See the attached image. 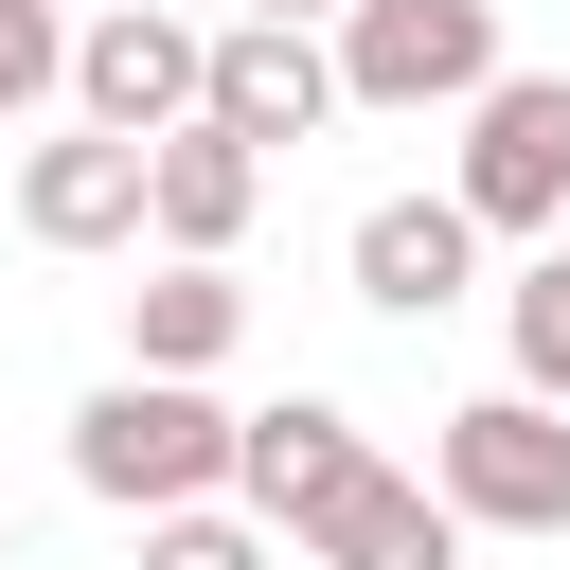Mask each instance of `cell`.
Listing matches in <instances>:
<instances>
[{
  "label": "cell",
  "mask_w": 570,
  "mask_h": 570,
  "mask_svg": "<svg viewBox=\"0 0 570 570\" xmlns=\"http://www.w3.org/2000/svg\"><path fill=\"white\" fill-rule=\"evenodd\" d=\"M71 481H89L107 517H160V499H214V481H232V410H214L196 374H107V392L71 410Z\"/></svg>",
  "instance_id": "6da1fadb"
},
{
  "label": "cell",
  "mask_w": 570,
  "mask_h": 570,
  "mask_svg": "<svg viewBox=\"0 0 570 570\" xmlns=\"http://www.w3.org/2000/svg\"><path fill=\"white\" fill-rule=\"evenodd\" d=\"M428 499L463 517V534H570V410L552 392H463L445 428H428Z\"/></svg>",
  "instance_id": "7a4b0ae2"
},
{
  "label": "cell",
  "mask_w": 570,
  "mask_h": 570,
  "mask_svg": "<svg viewBox=\"0 0 570 570\" xmlns=\"http://www.w3.org/2000/svg\"><path fill=\"white\" fill-rule=\"evenodd\" d=\"M445 196H463L481 232H552V214H570V71H481Z\"/></svg>",
  "instance_id": "3957f363"
},
{
  "label": "cell",
  "mask_w": 570,
  "mask_h": 570,
  "mask_svg": "<svg viewBox=\"0 0 570 570\" xmlns=\"http://www.w3.org/2000/svg\"><path fill=\"white\" fill-rule=\"evenodd\" d=\"M338 107H463L499 71V0H338Z\"/></svg>",
  "instance_id": "277c9868"
},
{
  "label": "cell",
  "mask_w": 570,
  "mask_h": 570,
  "mask_svg": "<svg viewBox=\"0 0 570 570\" xmlns=\"http://www.w3.org/2000/svg\"><path fill=\"white\" fill-rule=\"evenodd\" d=\"M285 552H303V570H463V517H445L410 463L356 445V463H321V481L285 499Z\"/></svg>",
  "instance_id": "5b68a950"
},
{
  "label": "cell",
  "mask_w": 570,
  "mask_h": 570,
  "mask_svg": "<svg viewBox=\"0 0 570 570\" xmlns=\"http://www.w3.org/2000/svg\"><path fill=\"white\" fill-rule=\"evenodd\" d=\"M196 125H232L249 160H267V142H321V125H338V53H321L303 18H232V36L196 53Z\"/></svg>",
  "instance_id": "8992f818"
},
{
  "label": "cell",
  "mask_w": 570,
  "mask_h": 570,
  "mask_svg": "<svg viewBox=\"0 0 570 570\" xmlns=\"http://www.w3.org/2000/svg\"><path fill=\"white\" fill-rule=\"evenodd\" d=\"M196 53H214L196 18L125 0V18H89V36H71V71H53V89H71L107 142H160V125H196Z\"/></svg>",
  "instance_id": "52a82bcc"
},
{
  "label": "cell",
  "mask_w": 570,
  "mask_h": 570,
  "mask_svg": "<svg viewBox=\"0 0 570 570\" xmlns=\"http://www.w3.org/2000/svg\"><path fill=\"white\" fill-rule=\"evenodd\" d=\"M463 285H481V214L463 196H374L356 214V303L374 321H445Z\"/></svg>",
  "instance_id": "ba28073f"
},
{
  "label": "cell",
  "mask_w": 570,
  "mask_h": 570,
  "mask_svg": "<svg viewBox=\"0 0 570 570\" xmlns=\"http://www.w3.org/2000/svg\"><path fill=\"white\" fill-rule=\"evenodd\" d=\"M249 214H267V160H249L232 125H160V142H142V232H160V249H214V267H232Z\"/></svg>",
  "instance_id": "9c48e42d"
},
{
  "label": "cell",
  "mask_w": 570,
  "mask_h": 570,
  "mask_svg": "<svg viewBox=\"0 0 570 570\" xmlns=\"http://www.w3.org/2000/svg\"><path fill=\"white\" fill-rule=\"evenodd\" d=\"M18 232H36V249H125V232H142V142H107V125L36 142V160H18Z\"/></svg>",
  "instance_id": "30bf717a"
},
{
  "label": "cell",
  "mask_w": 570,
  "mask_h": 570,
  "mask_svg": "<svg viewBox=\"0 0 570 570\" xmlns=\"http://www.w3.org/2000/svg\"><path fill=\"white\" fill-rule=\"evenodd\" d=\"M249 338V285L214 267V249H160L142 285H125V374H214Z\"/></svg>",
  "instance_id": "8fae6325"
},
{
  "label": "cell",
  "mask_w": 570,
  "mask_h": 570,
  "mask_svg": "<svg viewBox=\"0 0 570 570\" xmlns=\"http://www.w3.org/2000/svg\"><path fill=\"white\" fill-rule=\"evenodd\" d=\"M321 463H356V410L338 392H285V410H232V499L285 534V499L321 481Z\"/></svg>",
  "instance_id": "7c38bea8"
},
{
  "label": "cell",
  "mask_w": 570,
  "mask_h": 570,
  "mask_svg": "<svg viewBox=\"0 0 570 570\" xmlns=\"http://www.w3.org/2000/svg\"><path fill=\"white\" fill-rule=\"evenodd\" d=\"M499 321H517V392H552V410H570V232L517 267V303H499Z\"/></svg>",
  "instance_id": "4fadbf2b"
},
{
  "label": "cell",
  "mask_w": 570,
  "mask_h": 570,
  "mask_svg": "<svg viewBox=\"0 0 570 570\" xmlns=\"http://www.w3.org/2000/svg\"><path fill=\"white\" fill-rule=\"evenodd\" d=\"M142 570H285V552H267V517H214V499H160V517H142Z\"/></svg>",
  "instance_id": "5bb4252c"
},
{
  "label": "cell",
  "mask_w": 570,
  "mask_h": 570,
  "mask_svg": "<svg viewBox=\"0 0 570 570\" xmlns=\"http://www.w3.org/2000/svg\"><path fill=\"white\" fill-rule=\"evenodd\" d=\"M53 71H71L53 0H0V125H36V107H53Z\"/></svg>",
  "instance_id": "9a60e30c"
},
{
  "label": "cell",
  "mask_w": 570,
  "mask_h": 570,
  "mask_svg": "<svg viewBox=\"0 0 570 570\" xmlns=\"http://www.w3.org/2000/svg\"><path fill=\"white\" fill-rule=\"evenodd\" d=\"M232 18H338V0H232Z\"/></svg>",
  "instance_id": "2e32d148"
},
{
  "label": "cell",
  "mask_w": 570,
  "mask_h": 570,
  "mask_svg": "<svg viewBox=\"0 0 570 570\" xmlns=\"http://www.w3.org/2000/svg\"><path fill=\"white\" fill-rule=\"evenodd\" d=\"M0 570H18V552H0Z\"/></svg>",
  "instance_id": "e0dca14e"
}]
</instances>
